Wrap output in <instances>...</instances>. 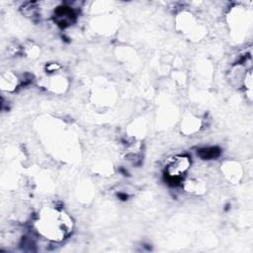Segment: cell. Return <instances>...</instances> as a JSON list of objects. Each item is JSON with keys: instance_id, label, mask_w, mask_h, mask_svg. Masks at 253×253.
<instances>
[{"instance_id": "cell-2", "label": "cell", "mask_w": 253, "mask_h": 253, "mask_svg": "<svg viewBox=\"0 0 253 253\" xmlns=\"http://www.w3.org/2000/svg\"><path fill=\"white\" fill-rule=\"evenodd\" d=\"M190 167V159L188 156L177 155L172 157L167 164V174L171 179L179 178L181 174L186 172Z\"/></svg>"}, {"instance_id": "cell-1", "label": "cell", "mask_w": 253, "mask_h": 253, "mask_svg": "<svg viewBox=\"0 0 253 253\" xmlns=\"http://www.w3.org/2000/svg\"><path fill=\"white\" fill-rule=\"evenodd\" d=\"M38 230L45 238L52 241H61L72 231L70 217L56 210H45L38 220Z\"/></svg>"}]
</instances>
